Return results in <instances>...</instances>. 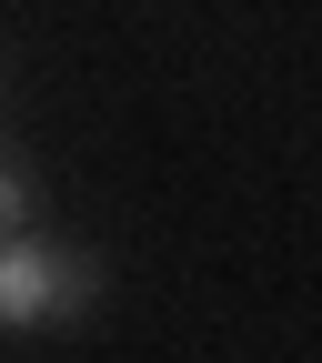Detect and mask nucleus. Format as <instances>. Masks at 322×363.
<instances>
[{
    "instance_id": "f03ea898",
    "label": "nucleus",
    "mask_w": 322,
    "mask_h": 363,
    "mask_svg": "<svg viewBox=\"0 0 322 363\" xmlns=\"http://www.w3.org/2000/svg\"><path fill=\"white\" fill-rule=\"evenodd\" d=\"M11 222H30V172L0 152V233H11Z\"/></svg>"
},
{
    "instance_id": "f257e3e1",
    "label": "nucleus",
    "mask_w": 322,
    "mask_h": 363,
    "mask_svg": "<svg viewBox=\"0 0 322 363\" xmlns=\"http://www.w3.org/2000/svg\"><path fill=\"white\" fill-rule=\"evenodd\" d=\"M101 303V262L81 242H51L11 222L0 233V333H51V323H81V313Z\"/></svg>"
}]
</instances>
